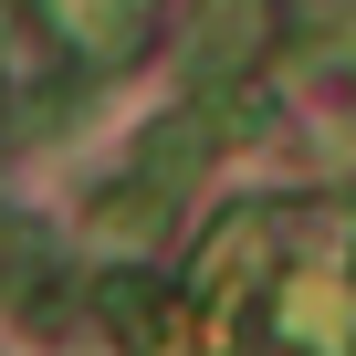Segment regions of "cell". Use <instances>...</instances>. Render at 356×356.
I'll return each instance as SVG.
<instances>
[{"label":"cell","mask_w":356,"mask_h":356,"mask_svg":"<svg viewBox=\"0 0 356 356\" xmlns=\"http://www.w3.org/2000/svg\"><path fill=\"white\" fill-rule=\"evenodd\" d=\"M42 22H53V42L74 63H126L147 42V22H157V0H42Z\"/></svg>","instance_id":"cell-1"},{"label":"cell","mask_w":356,"mask_h":356,"mask_svg":"<svg viewBox=\"0 0 356 356\" xmlns=\"http://www.w3.org/2000/svg\"><path fill=\"white\" fill-rule=\"evenodd\" d=\"M200 168H210V115H189V105H178L157 136H136V168H126V178H147L157 200H178Z\"/></svg>","instance_id":"cell-4"},{"label":"cell","mask_w":356,"mask_h":356,"mask_svg":"<svg viewBox=\"0 0 356 356\" xmlns=\"http://www.w3.org/2000/svg\"><path fill=\"white\" fill-rule=\"evenodd\" d=\"M356 335V283L346 273H293V293H283V346H346Z\"/></svg>","instance_id":"cell-3"},{"label":"cell","mask_w":356,"mask_h":356,"mask_svg":"<svg viewBox=\"0 0 356 356\" xmlns=\"http://www.w3.org/2000/svg\"><path fill=\"white\" fill-rule=\"evenodd\" d=\"M262 32H273V0H200V42H189V74H200V84L241 74V63L262 53Z\"/></svg>","instance_id":"cell-2"},{"label":"cell","mask_w":356,"mask_h":356,"mask_svg":"<svg viewBox=\"0 0 356 356\" xmlns=\"http://www.w3.org/2000/svg\"><path fill=\"white\" fill-rule=\"evenodd\" d=\"M314 53H325V74H335V84H356V11H335V22L314 32Z\"/></svg>","instance_id":"cell-5"}]
</instances>
